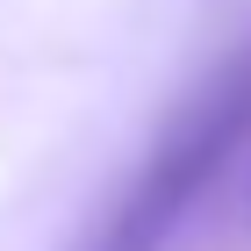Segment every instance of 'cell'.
I'll list each match as a JSON object with an SVG mask.
<instances>
[{
  "label": "cell",
  "mask_w": 251,
  "mask_h": 251,
  "mask_svg": "<svg viewBox=\"0 0 251 251\" xmlns=\"http://www.w3.org/2000/svg\"><path fill=\"white\" fill-rule=\"evenodd\" d=\"M244 144H251V43L230 50L165 115L136 173L115 187V201L86 223L72 251H173Z\"/></svg>",
  "instance_id": "6da1fadb"
}]
</instances>
